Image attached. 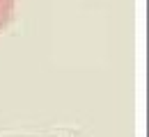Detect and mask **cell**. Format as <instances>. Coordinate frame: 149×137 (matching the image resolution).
I'll return each instance as SVG.
<instances>
[{
	"label": "cell",
	"mask_w": 149,
	"mask_h": 137,
	"mask_svg": "<svg viewBox=\"0 0 149 137\" xmlns=\"http://www.w3.org/2000/svg\"><path fill=\"white\" fill-rule=\"evenodd\" d=\"M14 14V0H0V30L12 21Z\"/></svg>",
	"instance_id": "1"
}]
</instances>
